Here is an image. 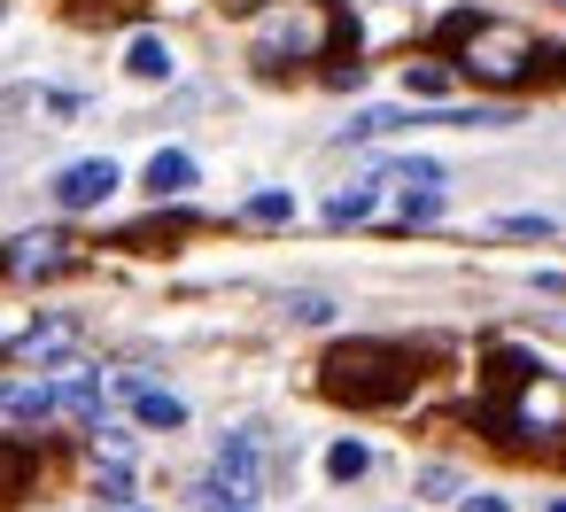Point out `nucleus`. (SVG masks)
<instances>
[{
	"label": "nucleus",
	"mask_w": 566,
	"mask_h": 512,
	"mask_svg": "<svg viewBox=\"0 0 566 512\" xmlns=\"http://www.w3.org/2000/svg\"><path fill=\"white\" fill-rule=\"evenodd\" d=\"M496 233H512V241H551V218H535V210H512V218H496Z\"/></svg>",
	"instance_id": "obj_18"
},
{
	"label": "nucleus",
	"mask_w": 566,
	"mask_h": 512,
	"mask_svg": "<svg viewBox=\"0 0 566 512\" xmlns=\"http://www.w3.org/2000/svg\"><path fill=\"white\" fill-rule=\"evenodd\" d=\"M140 179H148V195H187V187H195V156H187V148H156Z\"/></svg>",
	"instance_id": "obj_11"
},
{
	"label": "nucleus",
	"mask_w": 566,
	"mask_h": 512,
	"mask_svg": "<svg viewBox=\"0 0 566 512\" xmlns=\"http://www.w3.org/2000/svg\"><path fill=\"white\" fill-rule=\"evenodd\" d=\"M78 342H86L78 318H32L17 342V365H63V357H78Z\"/></svg>",
	"instance_id": "obj_8"
},
{
	"label": "nucleus",
	"mask_w": 566,
	"mask_h": 512,
	"mask_svg": "<svg viewBox=\"0 0 566 512\" xmlns=\"http://www.w3.org/2000/svg\"><path fill=\"white\" fill-rule=\"evenodd\" d=\"M504 427L520 442H558L566 435V373H520L512 404H504Z\"/></svg>",
	"instance_id": "obj_4"
},
{
	"label": "nucleus",
	"mask_w": 566,
	"mask_h": 512,
	"mask_svg": "<svg viewBox=\"0 0 566 512\" xmlns=\"http://www.w3.org/2000/svg\"><path fill=\"white\" fill-rule=\"evenodd\" d=\"M365 466H373V450H365V442H334V450H326V473H334V481H357Z\"/></svg>",
	"instance_id": "obj_16"
},
{
	"label": "nucleus",
	"mask_w": 566,
	"mask_h": 512,
	"mask_svg": "<svg viewBox=\"0 0 566 512\" xmlns=\"http://www.w3.org/2000/svg\"><path fill=\"white\" fill-rule=\"evenodd\" d=\"M442 48H458V71H473L481 86H527L558 63L543 40H527L520 24H496V17H450Z\"/></svg>",
	"instance_id": "obj_1"
},
{
	"label": "nucleus",
	"mask_w": 566,
	"mask_h": 512,
	"mask_svg": "<svg viewBox=\"0 0 566 512\" xmlns=\"http://www.w3.org/2000/svg\"><path fill=\"white\" fill-rule=\"evenodd\" d=\"M380 195H388V187H380V171H373V179H357V187H342V195L326 202V226H365V218L380 210Z\"/></svg>",
	"instance_id": "obj_12"
},
{
	"label": "nucleus",
	"mask_w": 566,
	"mask_h": 512,
	"mask_svg": "<svg viewBox=\"0 0 566 512\" xmlns=\"http://www.w3.org/2000/svg\"><path fill=\"white\" fill-rule=\"evenodd\" d=\"M241 218H249V226H287V218H295V195H280V187H256V195L241 202Z\"/></svg>",
	"instance_id": "obj_14"
},
{
	"label": "nucleus",
	"mask_w": 566,
	"mask_h": 512,
	"mask_svg": "<svg viewBox=\"0 0 566 512\" xmlns=\"http://www.w3.org/2000/svg\"><path fill=\"white\" fill-rule=\"evenodd\" d=\"M318 380L342 404H396V396H411V357L396 342H342V349H326Z\"/></svg>",
	"instance_id": "obj_2"
},
{
	"label": "nucleus",
	"mask_w": 566,
	"mask_h": 512,
	"mask_svg": "<svg viewBox=\"0 0 566 512\" xmlns=\"http://www.w3.org/2000/svg\"><path fill=\"white\" fill-rule=\"evenodd\" d=\"M109 388H117V396H133V411H140V427H187V404H179L171 388H156L148 373H117Z\"/></svg>",
	"instance_id": "obj_9"
},
{
	"label": "nucleus",
	"mask_w": 566,
	"mask_h": 512,
	"mask_svg": "<svg viewBox=\"0 0 566 512\" xmlns=\"http://www.w3.org/2000/svg\"><path fill=\"white\" fill-rule=\"evenodd\" d=\"M558 9H566V0H558Z\"/></svg>",
	"instance_id": "obj_23"
},
{
	"label": "nucleus",
	"mask_w": 566,
	"mask_h": 512,
	"mask_svg": "<svg viewBox=\"0 0 566 512\" xmlns=\"http://www.w3.org/2000/svg\"><path fill=\"white\" fill-rule=\"evenodd\" d=\"M102 497H109V504H125V497H133V473H125V458L102 473Z\"/></svg>",
	"instance_id": "obj_19"
},
{
	"label": "nucleus",
	"mask_w": 566,
	"mask_h": 512,
	"mask_svg": "<svg viewBox=\"0 0 566 512\" xmlns=\"http://www.w3.org/2000/svg\"><path fill=\"white\" fill-rule=\"evenodd\" d=\"M0 411L9 419H48V411H63V380H0Z\"/></svg>",
	"instance_id": "obj_10"
},
{
	"label": "nucleus",
	"mask_w": 566,
	"mask_h": 512,
	"mask_svg": "<svg viewBox=\"0 0 566 512\" xmlns=\"http://www.w3.org/2000/svg\"><path fill=\"white\" fill-rule=\"evenodd\" d=\"M102 396H109L102 373H71V380H63V411H71V419H94V427H102Z\"/></svg>",
	"instance_id": "obj_13"
},
{
	"label": "nucleus",
	"mask_w": 566,
	"mask_h": 512,
	"mask_svg": "<svg viewBox=\"0 0 566 512\" xmlns=\"http://www.w3.org/2000/svg\"><path fill=\"white\" fill-rule=\"evenodd\" d=\"M334 40H342V17L326 0H280V9H264V24H256V71L318 63V55H334Z\"/></svg>",
	"instance_id": "obj_3"
},
{
	"label": "nucleus",
	"mask_w": 566,
	"mask_h": 512,
	"mask_svg": "<svg viewBox=\"0 0 566 512\" xmlns=\"http://www.w3.org/2000/svg\"><path fill=\"white\" fill-rule=\"evenodd\" d=\"M403 79H411V94H427V102H434V94H450V63H411Z\"/></svg>",
	"instance_id": "obj_17"
},
{
	"label": "nucleus",
	"mask_w": 566,
	"mask_h": 512,
	"mask_svg": "<svg viewBox=\"0 0 566 512\" xmlns=\"http://www.w3.org/2000/svg\"><path fill=\"white\" fill-rule=\"evenodd\" d=\"M210 481L226 489V504H256V497H264V458H256V442H249V435H226Z\"/></svg>",
	"instance_id": "obj_5"
},
{
	"label": "nucleus",
	"mask_w": 566,
	"mask_h": 512,
	"mask_svg": "<svg viewBox=\"0 0 566 512\" xmlns=\"http://www.w3.org/2000/svg\"><path fill=\"white\" fill-rule=\"evenodd\" d=\"M458 512H512V504H504V497H496V489H473V497H465V504H458Z\"/></svg>",
	"instance_id": "obj_21"
},
{
	"label": "nucleus",
	"mask_w": 566,
	"mask_h": 512,
	"mask_svg": "<svg viewBox=\"0 0 566 512\" xmlns=\"http://www.w3.org/2000/svg\"><path fill=\"white\" fill-rule=\"evenodd\" d=\"M551 512H566V504H551Z\"/></svg>",
	"instance_id": "obj_22"
},
{
	"label": "nucleus",
	"mask_w": 566,
	"mask_h": 512,
	"mask_svg": "<svg viewBox=\"0 0 566 512\" xmlns=\"http://www.w3.org/2000/svg\"><path fill=\"white\" fill-rule=\"evenodd\" d=\"M109 195H117V164H109V156H86V164L55 171V202H63V210H94V202H109Z\"/></svg>",
	"instance_id": "obj_7"
},
{
	"label": "nucleus",
	"mask_w": 566,
	"mask_h": 512,
	"mask_svg": "<svg viewBox=\"0 0 566 512\" xmlns=\"http://www.w3.org/2000/svg\"><path fill=\"white\" fill-rule=\"evenodd\" d=\"M125 71H133V79H171V48H164V40H133V48H125Z\"/></svg>",
	"instance_id": "obj_15"
},
{
	"label": "nucleus",
	"mask_w": 566,
	"mask_h": 512,
	"mask_svg": "<svg viewBox=\"0 0 566 512\" xmlns=\"http://www.w3.org/2000/svg\"><path fill=\"white\" fill-rule=\"evenodd\" d=\"M287 311H295V318H311V326H318V318H334V303H326V295H295Z\"/></svg>",
	"instance_id": "obj_20"
},
{
	"label": "nucleus",
	"mask_w": 566,
	"mask_h": 512,
	"mask_svg": "<svg viewBox=\"0 0 566 512\" xmlns=\"http://www.w3.org/2000/svg\"><path fill=\"white\" fill-rule=\"evenodd\" d=\"M78 249H71V233H24V241H9L0 249V272H17V280H48V272H63Z\"/></svg>",
	"instance_id": "obj_6"
}]
</instances>
